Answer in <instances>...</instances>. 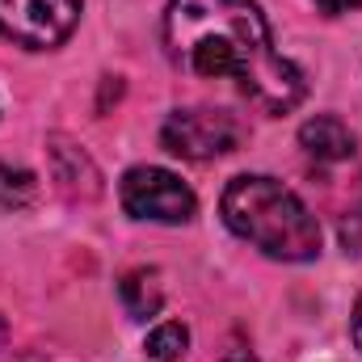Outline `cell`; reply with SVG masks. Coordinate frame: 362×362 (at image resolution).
<instances>
[{
	"instance_id": "6da1fadb",
	"label": "cell",
	"mask_w": 362,
	"mask_h": 362,
	"mask_svg": "<svg viewBox=\"0 0 362 362\" xmlns=\"http://www.w3.org/2000/svg\"><path fill=\"white\" fill-rule=\"evenodd\" d=\"M165 51L189 76L236 81L266 114L303 101V72L274 47L266 13L253 0H169Z\"/></svg>"
},
{
	"instance_id": "7a4b0ae2",
	"label": "cell",
	"mask_w": 362,
	"mask_h": 362,
	"mask_svg": "<svg viewBox=\"0 0 362 362\" xmlns=\"http://www.w3.org/2000/svg\"><path fill=\"white\" fill-rule=\"evenodd\" d=\"M223 223L274 262H312L320 253V223L295 189L262 173H240L219 198Z\"/></svg>"
},
{
	"instance_id": "3957f363",
	"label": "cell",
	"mask_w": 362,
	"mask_h": 362,
	"mask_svg": "<svg viewBox=\"0 0 362 362\" xmlns=\"http://www.w3.org/2000/svg\"><path fill=\"white\" fill-rule=\"evenodd\" d=\"M118 198H122V211L131 219H152V223H189L198 211L194 189L177 173L156 169V165L127 169V177L118 185Z\"/></svg>"
},
{
	"instance_id": "277c9868",
	"label": "cell",
	"mask_w": 362,
	"mask_h": 362,
	"mask_svg": "<svg viewBox=\"0 0 362 362\" xmlns=\"http://www.w3.org/2000/svg\"><path fill=\"white\" fill-rule=\"evenodd\" d=\"M81 21V0H0V38L25 51H51L68 42Z\"/></svg>"
},
{
	"instance_id": "5b68a950",
	"label": "cell",
	"mask_w": 362,
	"mask_h": 362,
	"mask_svg": "<svg viewBox=\"0 0 362 362\" xmlns=\"http://www.w3.org/2000/svg\"><path fill=\"white\" fill-rule=\"evenodd\" d=\"M240 122L223 110H173L160 127V144L165 152H173L181 160H215L236 152L240 144Z\"/></svg>"
},
{
	"instance_id": "8992f818",
	"label": "cell",
	"mask_w": 362,
	"mask_h": 362,
	"mask_svg": "<svg viewBox=\"0 0 362 362\" xmlns=\"http://www.w3.org/2000/svg\"><path fill=\"white\" fill-rule=\"evenodd\" d=\"M299 144L308 156L325 160V165H337V160H350L354 156V131L337 118V114H316L299 127Z\"/></svg>"
},
{
	"instance_id": "52a82bcc",
	"label": "cell",
	"mask_w": 362,
	"mask_h": 362,
	"mask_svg": "<svg viewBox=\"0 0 362 362\" xmlns=\"http://www.w3.org/2000/svg\"><path fill=\"white\" fill-rule=\"evenodd\" d=\"M118 299L127 308L131 320H148L160 312L165 303V282H160V270H127L122 282H118Z\"/></svg>"
},
{
	"instance_id": "ba28073f",
	"label": "cell",
	"mask_w": 362,
	"mask_h": 362,
	"mask_svg": "<svg viewBox=\"0 0 362 362\" xmlns=\"http://www.w3.org/2000/svg\"><path fill=\"white\" fill-rule=\"evenodd\" d=\"M51 156H55V181L68 189V194H85L93 198L101 185H97V169H93V160L81 152V148H72V144H64V139H55V148H51Z\"/></svg>"
},
{
	"instance_id": "9c48e42d",
	"label": "cell",
	"mask_w": 362,
	"mask_h": 362,
	"mask_svg": "<svg viewBox=\"0 0 362 362\" xmlns=\"http://www.w3.org/2000/svg\"><path fill=\"white\" fill-rule=\"evenodd\" d=\"M185 346H189V333H185V325L177 320H169V325H160V329H152L148 333V358L152 362H177L185 354Z\"/></svg>"
},
{
	"instance_id": "30bf717a",
	"label": "cell",
	"mask_w": 362,
	"mask_h": 362,
	"mask_svg": "<svg viewBox=\"0 0 362 362\" xmlns=\"http://www.w3.org/2000/svg\"><path fill=\"white\" fill-rule=\"evenodd\" d=\"M34 194H38V181L30 169L0 165V206H25V202H34Z\"/></svg>"
},
{
	"instance_id": "8fae6325",
	"label": "cell",
	"mask_w": 362,
	"mask_h": 362,
	"mask_svg": "<svg viewBox=\"0 0 362 362\" xmlns=\"http://www.w3.org/2000/svg\"><path fill=\"white\" fill-rule=\"evenodd\" d=\"M312 4H316L320 13H333V17H337V13H350V8H358L362 0H312Z\"/></svg>"
},
{
	"instance_id": "7c38bea8",
	"label": "cell",
	"mask_w": 362,
	"mask_h": 362,
	"mask_svg": "<svg viewBox=\"0 0 362 362\" xmlns=\"http://www.w3.org/2000/svg\"><path fill=\"white\" fill-rule=\"evenodd\" d=\"M350 337H354V346L362 350V299L354 303V316H350Z\"/></svg>"
},
{
	"instance_id": "4fadbf2b",
	"label": "cell",
	"mask_w": 362,
	"mask_h": 362,
	"mask_svg": "<svg viewBox=\"0 0 362 362\" xmlns=\"http://www.w3.org/2000/svg\"><path fill=\"white\" fill-rule=\"evenodd\" d=\"M0 341H4V320H0Z\"/></svg>"
}]
</instances>
